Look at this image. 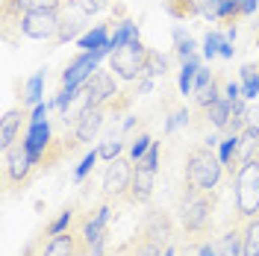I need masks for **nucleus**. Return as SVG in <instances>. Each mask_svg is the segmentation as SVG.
I'll return each mask as SVG.
<instances>
[{
	"label": "nucleus",
	"instance_id": "obj_1",
	"mask_svg": "<svg viewBox=\"0 0 259 256\" xmlns=\"http://www.w3.org/2000/svg\"><path fill=\"white\" fill-rule=\"evenodd\" d=\"M221 171H224V162L221 156H215L212 144H197L189 150V159H186V189L212 192L221 180Z\"/></svg>",
	"mask_w": 259,
	"mask_h": 256
},
{
	"label": "nucleus",
	"instance_id": "obj_2",
	"mask_svg": "<svg viewBox=\"0 0 259 256\" xmlns=\"http://www.w3.org/2000/svg\"><path fill=\"white\" fill-rule=\"evenodd\" d=\"M212 206H215V194L212 192H192L186 189V197H183V206H180V224L186 233H200L209 224Z\"/></svg>",
	"mask_w": 259,
	"mask_h": 256
},
{
	"label": "nucleus",
	"instance_id": "obj_3",
	"mask_svg": "<svg viewBox=\"0 0 259 256\" xmlns=\"http://www.w3.org/2000/svg\"><path fill=\"white\" fill-rule=\"evenodd\" d=\"M236 209L242 218L259 215V162H247L236 171Z\"/></svg>",
	"mask_w": 259,
	"mask_h": 256
},
{
	"label": "nucleus",
	"instance_id": "obj_4",
	"mask_svg": "<svg viewBox=\"0 0 259 256\" xmlns=\"http://www.w3.org/2000/svg\"><path fill=\"white\" fill-rule=\"evenodd\" d=\"M145 59H147L145 45L142 41H130V45H121V48L112 50L109 65H112L118 80H136V77L145 74Z\"/></svg>",
	"mask_w": 259,
	"mask_h": 256
},
{
	"label": "nucleus",
	"instance_id": "obj_5",
	"mask_svg": "<svg viewBox=\"0 0 259 256\" xmlns=\"http://www.w3.org/2000/svg\"><path fill=\"white\" fill-rule=\"evenodd\" d=\"M59 9H32L18 18V30L27 38H56L59 35Z\"/></svg>",
	"mask_w": 259,
	"mask_h": 256
},
{
	"label": "nucleus",
	"instance_id": "obj_6",
	"mask_svg": "<svg viewBox=\"0 0 259 256\" xmlns=\"http://www.w3.org/2000/svg\"><path fill=\"white\" fill-rule=\"evenodd\" d=\"M133 174H136L133 159H124V156L112 159V162H109V168L103 171V197H106V200L127 197L130 183H133Z\"/></svg>",
	"mask_w": 259,
	"mask_h": 256
},
{
	"label": "nucleus",
	"instance_id": "obj_7",
	"mask_svg": "<svg viewBox=\"0 0 259 256\" xmlns=\"http://www.w3.org/2000/svg\"><path fill=\"white\" fill-rule=\"evenodd\" d=\"M139 233H142L145 239L162 244V247H171V241H174V221L168 218V212L150 209L145 215V221H142V227H139Z\"/></svg>",
	"mask_w": 259,
	"mask_h": 256
},
{
	"label": "nucleus",
	"instance_id": "obj_8",
	"mask_svg": "<svg viewBox=\"0 0 259 256\" xmlns=\"http://www.w3.org/2000/svg\"><path fill=\"white\" fill-rule=\"evenodd\" d=\"M97 62H100V56L95 50H82L80 56H74L68 62V68L62 74V82L65 86H85V80L97 71Z\"/></svg>",
	"mask_w": 259,
	"mask_h": 256
},
{
	"label": "nucleus",
	"instance_id": "obj_9",
	"mask_svg": "<svg viewBox=\"0 0 259 256\" xmlns=\"http://www.w3.org/2000/svg\"><path fill=\"white\" fill-rule=\"evenodd\" d=\"M3 156H6V180H9V183H24V180L30 177V171H32V165H35V162L30 159L27 144H24V142L12 144Z\"/></svg>",
	"mask_w": 259,
	"mask_h": 256
},
{
	"label": "nucleus",
	"instance_id": "obj_10",
	"mask_svg": "<svg viewBox=\"0 0 259 256\" xmlns=\"http://www.w3.org/2000/svg\"><path fill=\"white\" fill-rule=\"evenodd\" d=\"M85 92L92 97V106H106V103L118 95V86H115V77L109 71H100V68H97L95 74L85 80Z\"/></svg>",
	"mask_w": 259,
	"mask_h": 256
},
{
	"label": "nucleus",
	"instance_id": "obj_11",
	"mask_svg": "<svg viewBox=\"0 0 259 256\" xmlns=\"http://www.w3.org/2000/svg\"><path fill=\"white\" fill-rule=\"evenodd\" d=\"M109 215H112V206L103 203L100 209H95L92 215H85L80 224V236L85 244H95V241L106 239V224H109Z\"/></svg>",
	"mask_w": 259,
	"mask_h": 256
},
{
	"label": "nucleus",
	"instance_id": "obj_12",
	"mask_svg": "<svg viewBox=\"0 0 259 256\" xmlns=\"http://www.w3.org/2000/svg\"><path fill=\"white\" fill-rule=\"evenodd\" d=\"M153 180H156V171L147 168V165H136V174H133V183H130V192H127V200L130 203H147L150 194H153Z\"/></svg>",
	"mask_w": 259,
	"mask_h": 256
},
{
	"label": "nucleus",
	"instance_id": "obj_13",
	"mask_svg": "<svg viewBox=\"0 0 259 256\" xmlns=\"http://www.w3.org/2000/svg\"><path fill=\"white\" fill-rule=\"evenodd\" d=\"M50 142H53V139H50V124L48 121L30 124V127H27L24 144H27V153H30V159L35 162V165H41V156H45V150H48Z\"/></svg>",
	"mask_w": 259,
	"mask_h": 256
},
{
	"label": "nucleus",
	"instance_id": "obj_14",
	"mask_svg": "<svg viewBox=\"0 0 259 256\" xmlns=\"http://www.w3.org/2000/svg\"><path fill=\"white\" fill-rule=\"evenodd\" d=\"M100 127H103V106H89V109L77 118L74 136H77V142H92L97 133H100Z\"/></svg>",
	"mask_w": 259,
	"mask_h": 256
},
{
	"label": "nucleus",
	"instance_id": "obj_15",
	"mask_svg": "<svg viewBox=\"0 0 259 256\" xmlns=\"http://www.w3.org/2000/svg\"><path fill=\"white\" fill-rule=\"evenodd\" d=\"M256 156H259V136L256 133H250V130H242V133H239V147H236V159H233L230 174H236L242 165L253 162Z\"/></svg>",
	"mask_w": 259,
	"mask_h": 256
},
{
	"label": "nucleus",
	"instance_id": "obj_16",
	"mask_svg": "<svg viewBox=\"0 0 259 256\" xmlns=\"http://www.w3.org/2000/svg\"><path fill=\"white\" fill-rule=\"evenodd\" d=\"M162 253H165V247H162V244L145 239L142 233H136V236H133V239H130L115 256H162Z\"/></svg>",
	"mask_w": 259,
	"mask_h": 256
},
{
	"label": "nucleus",
	"instance_id": "obj_17",
	"mask_svg": "<svg viewBox=\"0 0 259 256\" xmlns=\"http://www.w3.org/2000/svg\"><path fill=\"white\" fill-rule=\"evenodd\" d=\"M21 118H27L21 109H9V112L0 118V147H3V153L15 144L18 127H21Z\"/></svg>",
	"mask_w": 259,
	"mask_h": 256
},
{
	"label": "nucleus",
	"instance_id": "obj_18",
	"mask_svg": "<svg viewBox=\"0 0 259 256\" xmlns=\"http://www.w3.org/2000/svg\"><path fill=\"white\" fill-rule=\"evenodd\" d=\"M242 256H259V215L247 218L242 230Z\"/></svg>",
	"mask_w": 259,
	"mask_h": 256
},
{
	"label": "nucleus",
	"instance_id": "obj_19",
	"mask_svg": "<svg viewBox=\"0 0 259 256\" xmlns=\"http://www.w3.org/2000/svg\"><path fill=\"white\" fill-rule=\"evenodd\" d=\"M215 256H242V230H230L215 241Z\"/></svg>",
	"mask_w": 259,
	"mask_h": 256
},
{
	"label": "nucleus",
	"instance_id": "obj_20",
	"mask_svg": "<svg viewBox=\"0 0 259 256\" xmlns=\"http://www.w3.org/2000/svg\"><path fill=\"white\" fill-rule=\"evenodd\" d=\"M109 38H112V35L106 30V24H97L95 30H89L85 35H80L77 45H80L82 50H97V48H103V45H109Z\"/></svg>",
	"mask_w": 259,
	"mask_h": 256
},
{
	"label": "nucleus",
	"instance_id": "obj_21",
	"mask_svg": "<svg viewBox=\"0 0 259 256\" xmlns=\"http://www.w3.org/2000/svg\"><path fill=\"white\" fill-rule=\"evenodd\" d=\"M41 89H45V74L38 71L35 77H30V80H27L21 103H24V106H38V103H41Z\"/></svg>",
	"mask_w": 259,
	"mask_h": 256
},
{
	"label": "nucleus",
	"instance_id": "obj_22",
	"mask_svg": "<svg viewBox=\"0 0 259 256\" xmlns=\"http://www.w3.org/2000/svg\"><path fill=\"white\" fill-rule=\"evenodd\" d=\"M197 71H200V59H197V56H192V59L183 62V71H180V92H183V95H192L194 92V77H197Z\"/></svg>",
	"mask_w": 259,
	"mask_h": 256
},
{
	"label": "nucleus",
	"instance_id": "obj_23",
	"mask_svg": "<svg viewBox=\"0 0 259 256\" xmlns=\"http://www.w3.org/2000/svg\"><path fill=\"white\" fill-rule=\"evenodd\" d=\"M82 18H85V15H82L80 9L74 6V15H71V18L65 15V18H62V24H59V35H56V41H71V38H74V35L80 32Z\"/></svg>",
	"mask_w": 259,
	"mask_h": 256
},
{
	"label": "nucleus",
	"instance_id": "obj_24",
	"mask_svg": "<svg viewBox=\"0 0 259 256\" xmlns=\"http://www.w3.org/2000/svg\"><path fill=\"white\" fill-rule=\"evenodd\" d=\"M230 109H233V100H227V97H221L218 103H212V106H209L212 127L227 130V124H230Z\"/></svg>",
	"mask_w": 259,
	"mask_h": 256
},
{
	"label": "nucleus",
	"instance_id": "obj_25",
	"mask_svg": "<svg viewBox=\"0 0 259 256\" xmlns=\"http://www.w3.org/2000/svg\"><path fill=\"white\" fill-rule=\"evenodd\" d=\"M242 97H256L259 95V65H244L242 68Z\"/></svg>",
	"mask_w": 259,
	"mask_h": 256
},
{
	"label": "nucleus",
	"instance_id": "obj_26",
	"mask_svg": "<svg viewBox=\"0 0 259 256\" xmlns=\"http://www.w3.org/2000/svg\"><path fill=\"white\" fill-rule=\"evenodd\" d=\"M168 12L174 18H192V15H200V6L197 0H165Z\"/></svg>",
	"mask_w": 259,
	"mask_h": 256
},
{
	"label": "nucleus",
	"instance_id": "obj_27",
	"mask_svg": "<svg viewBox=\"0 0 259 256\" xmlns=\"http://www.w3.org/2000/svg\"><path fill=\"white\" fill-rule=\"evenodd\" d=\"M130 41H139V27H136L133 21H124V24L115 30V35L109 38V45H112V48H121V45H130Z\"/></svg>",
	"mask_w": 259,
	"mask_h": 256
},
{
	"label": "nucleus",
	"instance_id": "obj_28",
	"mask_svg": "<svg viewBox=\"0 0 259 256\" xmlns=\"http://www.w3.org/2000/svg\"><path fill=\"white\" fill-rule=\"evenodd\" d=\"M227 35H221L218 30H209L206 32V38H203V56L206 59H215V56H221V48H224Z\"/></svg>",
	"mask_w": 259,
	"mask_h": 256
},
{
	"label": "nucleus",
	"instance_id": "obj_29",
	"mask_svg": "<svg viewBox=\"0 0 259 256\" xmlns=\"http://www.w3.org/2000/svg\"><path fill=\"white\" fill-rule=\"evenodd\" d=\"M174 41H177V56H180V59H183V62H186V59H192V56H194V38H192V35H189V32H183L177 27V30H174Z\"/></svg>",
	"mask_w": 259,
	"mask_h": 256
},
{
	"label": "nucleus",
	"instance_id": "obj_30",
	"mask_svg": "<svg viewBox=\"0 0 259 256\" xmlns=\"http://www.w3.org/2000/svg\"><path fill=\"white\" fill-rule=\"evenodd\" d=\"M165 56H159V53H156V50H147V59H145V74H142V77H150V80H153V77H159V74H165Z\"/></svg>",
	"mask_w": 259,
	"mask_h": 256
},
{
	"label": "nucleus",
	"instance_id": "obj_31",
	"mask_svg": "<svg viewBox=\"0 0 259 256\" xmlns=\"http://www.w3.org/2000/svg\"><path fill=\"white\" fill-rule=\"evenodd\" d=\"M74 218H77V215H74V209H65V212L59 215V218H56V221H50V227L45 230V233H48V236H59V233H68V230H71V224H74Z\"/></svg>",
	"mask_w": 259,
	"mask_h": 256
},
{
	"label": "nucleus",
	"instance_id": "obj_32",
	"mask_svg": "<svg viewBox=\"0 0 259 256\" xmlns=\"http://www.w3.org/2000/svg\"><path fill=\"white\" fill-rule=\"evenodd\" d=\"M97 153H100V159H118V156H121V142H118V136H109V139H106V142L100 144V147H97Z\"/></svg>",
	"mask_w": 259,
	"mask_h": 256
},
{
	"label": "nucleus",
	"instance_id": "obj_33",
	"mask_svg": "<svg viewBox=\"0 0 259 256\" xmlns=\"http://www.w3.org/2000/svg\"><path fill=\"white\" fill-rule=\"evenodd\" d=\"M236 147H239V136H227L224 142H221V162H224L227 168H233V159H236Z\"/></svg>",
	"mask_w": 259,
	"mask_h": 256
},
{
	"label": "nucleus",
	"instance_id": "obj_34",
	"mask_svg": "<svg viewBox=\"0 0 259 256\" xmlns=\"http://www.w3.org/2000/svg\"><path fill=\"white\" fill-rule=\"evenodd\" d=\"M200 6V15L209 18V21H221V9H224V0H197Z\"/></svg>",
	"mask_w": 259,
	"mask_h": 256
},
{
	"label": "nucleus",
	"instance_id": "obj_35",
	"mask_svg": "<svg viewBox=\"0 0 259 256\" xmlns=\"http://www.w3.org/2000/svg\"><path fill=\"white\" fill-rule=\"evenodd\" d=\"M71 6H77L82 15H97L100 9H106L109 6V0H68Z\"/></svg>",
	"mask_w": 259,
	"mask_h": 256
},
{
	"label": "nucleus",
	"instance_id": "obj_36",
	"mask_svg": "<svg viewBox=\"0 0 259 256\" xmlns=\"http://www.w3.org/2000/svg\"><path fill=\"white\" fill-rule=\"evenodd\" d=\"M221 92H218V82L212 80V86H206V89H203V92H197V103H200V106H203V109H209L212 103H218V100H221Z\"/></svg>",
	"mask_w": 259,
	"mask_h": 256
},
{
	"label": "nucleus",
	"instance_id": "obj_37",
	"mask_svg": "<svg viewBox=\"0 0 259 256\" xmlns=\"http://www.w3.org/2000/svg\"><path fill=\"white\" fill-rule=\"evenodd\" d=\"M97 159H100V153H97V150H89V153L82 156V162L77 165V171H74V180H77V183H82V180H85V174L95 168V162H97Z\"/></svg>",
	"mask_w": 259,
	"mask_h": 256
},
{
	"label": "nucleus",
	"instance_id": "obj_38",
	"mask_svg": "<svg viewBox=\"0 0 259 256\" xmlns=\"http://www.w3.org/2000/svg\"><path fill=\"white\" fill-rule=\"evenodd\" d=\"M150 136H139V139H136V142H133V147H130V159L133 162H142L145 159V153L147 150H150Z\"/></svg>",
	"mask_w": 259,
	"mask_h": 256
},
{
	"label": "nucleus",
	"instance_id": "obj_39",
	"mask_svg": "<svg viewBox=\"0 0 259 256\" xmlns=\"http://www.w3.org/2000/svg\"><path fill=\"white\" fill-rule=\"evenodd\" d=\"M183 256H215V244L209 241H197V244H186Z\"/></svg>",
	"mask_w": 259,
	"mask_h": 256
},
{
	"label": "nucleus",
	"instance_id": "obj_40",
	"mask_svg": "<svg viewBox=\"0 0 259 256\" xmlns=\"http://www.w3.org/2000/svg\"><path fill=\"white\" fill-rule=\"evenodd\" d=\"M142 165H147V168H153V171L159 168V144H156V142L150 144V150L145 153V159H142Z\"/></svg>",
	"mask_w": 259,
	"mask_h": 256
},
{
	"label": "nucleus",
	"instance_id": "obj_41",
	"mask_svg": "<svg viewBox=\"0 0 259 256\" xmlns=\"http://www.w3.org/2000/svg\"><path fill=\"white\" fill-rule=\"evenodd\" d=\"M244 130H250V133L259 136V103L256 106H247V127Z\"/></svg>",
	"mask_w": 259,
	"mask_h": 256
},
{
	"label": "nucleus",
	"instance_id": "obj_42",
	"mask_svg": "<svg viewBox=\"0 0 259 256\" xmlns=\"http://www.w3.org/2000/svg\"><path fill=\"white\" fill-rule=\"evenodd\" d=\"M180 124H189V112H186V109H177V112L171 115V118H168V124H165V130L171 133V130L180 127Z\"/></svg>",
	"mask_w": 259,
	"mask_h": 256
},
{
	"label": "nucleus",
	"instance_id": "obj_43",
	"mask_svg": "<svg viewBox=\"0 0 259 256\" xmlns=\"http://www.w3.org/2000/svg\"><path fill=\"white\" fill-rule=\"evenodd\" d=\"M212 80H215V77H212L209 71H203V68H200V71H197V77H194V92H203L206 86H212Z\"/></svg>",
	"mask_w": 259,
	"mask_h": 256
},
{
	"label": "nucleus",
	"instance_id": "obj_44",
	"mask_svg": "<svg viewBox=\"0 0 259 256\" xmlns=\"http://www.w3.org/2000/svg\"><path fill=\"white\" fill-rule=\"evenodd\" d=\"M41 121H48V103H38V106H32L30 124H41Z\"/></svg>",
	"mask_w": 259,
	"mask_h": 256
},
{
	"label": "nucleus",
	"instance_id": "obj_45",
	"mask_svg": "<svg viewBox=\"0 0 259 256\" xmlns=\"http://www.w3.org/2000/svg\"><path fill=\"white\" fill-rule=\"evenodd\" d=\"M224 97L227 100H239V97H242V86H239V82H227Z\"/></svg>",
	"mask_w": 259,
	"mask_h": 256
},
{
	"label": "nucleus",
	"instance_id": "obj_46",
	"mask_svg": "<svg viewBox=\"0 0 259 256\" xmlns=\"http://www.w3.org/2000/svg\"><path fill=\"white\" fill-rule=\"evenodd\" d=\"M239 9H242V15H253L259 9V0H239Z\"/></svg>",
	"mask_w": 259,
	"mask_h": 256
},
{
	"label": "nucleus",
	"instance_id": "obj_47",
	"mask_svg": "<svg viewBox=\"0 0 259 256\" xmlns=\"http://www.w3.org/2000/svg\"><path fill=\"white\" fill-rule=\"evenodd\" d=\"M174 253H177V250H174V244H171V247H165V253L162 256H174Z\"/></svg>",
	"mask_w": 259,
	"mask_h": 256
},
{
	"label": "nucleus",
	"instance_id": "obj_48",
	"mask_svg": "<svg viewBox=\"0 0 259 256\" xmlns=\"http://www.w3.org/2000/svg\"><path fill=\"white\" fill-rule=\"evenodd\" d=\"M256 162H259V156H256Z\"/></svg>",
	"mask_w": 259,
	"mask_h": 256
}]
</instances>
